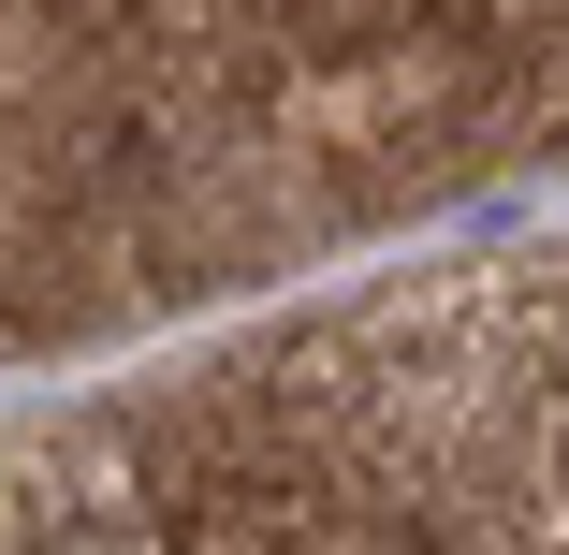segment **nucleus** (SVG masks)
Returning <instances> with one entry per match:
<instances>
[]
</instances>
